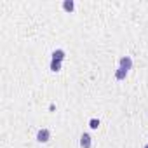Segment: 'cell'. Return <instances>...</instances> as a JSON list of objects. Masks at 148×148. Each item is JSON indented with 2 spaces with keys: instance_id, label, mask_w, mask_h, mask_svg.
I'll return each instance as SVG.
<instances>
[{
  "instance_id": "cell-1",
  "label": "cell",
  "mask_w": 148,
  "mask_h": 148,
  "mask_svg": "<svg viewBox=\"0 0 148 148\" xmlns=\"http://www.w3.org/2000/svg\"><path fill=\"white\" fill-rule=\"evenodd\" d=\"M49 139H51V131H49V129L42 127V129L37 131V141H38V143H47Z\"/></svg>"
},
{
  "instance_id": "cell-2",
  "label": "cell",
  "mask_w": 148,
  "mask_h": 148,
  "mask_svg": "<svg viewBox=\"0 0 148 148\" xmlns=\"http://www.w3.org/2000/svg\"><path fill=\"white\" fill-rule=\"evenodd\" d=\"M119 68H124V70H131L132 68V58L131 56H122L120 59H119Z\"/></svg>"
},
{
  "instance_id": "cell-3",
  "label": "cell",
  "mask_w": 148,
  "mask_h": 148,
  "mask_svg": "<svg viewBox=\"0 0 148 148\" xmlns=\"http://www.w3.org/2000/svg\"><path fill=\"white\" fill-rule=\"evenodd\" d=\"M80 146H82V148H91V146H92V138H91L89 132H84V134L80 136Z\"/></svg>"
},
{
  "instance_id": "cell-4",
  "label": "cell",
  "mask_w": 148,
  "mask_h": 148,
  "mask_svg": "<svg viewBox=\"0 0 148 148\" xmlns=\"http://www.w3.org/2000/svg\"><path fill=\"white\" fill-rule=\"evenodd\" d=\"M51 56H52V59H54V61H59V63H63V59H64L66 52H64L63 49H54Z\"/></svg>"
},
{
  "instance_id": "cell-5",
  "label": "cell",
  "mask_w": 148,
  "mask_h": 148,
  "mask_svg": "<svg viewBox=\"0 0 148 148\" xmlns=\"http://www.w3.org/2000/svg\"><path fill=\"white\" fill-rule=\"evenodd\" d=\"M127 70H124V68H117L115 70V79L117 80H125V77H127Z\"/></svg>"
},
{
  "instance_id": "cell-6",
  "label": "cell",
  "mask_w": 148,
  "mask_h": 148,
  "mask_svg": "<svg viewBox=\"0 0 148 148\" xmlns=\"http://www.w3.org/2000/svg\"><path fill=\"white\" fill-rule=\"evenodd\" d=\"M63 9L66 12H73V9H75V2H73V0H64V2H63Z\"/></svg>"
},
{
  "instance_id": "cell-7",
  "label": "cell",
  "mask_w": 148,
  "mask_h": 148,
  "mask_svg": "<svg viewBox=\"0 0 148 148\" xmlns=\"http://www.w3.org/2000/svg\"><path fill=\"white\" fill-rule=\"evenodd\" d=\"M49 68H51V71L58 73V71H61V63H59V61H54V59H51V64H49Z\"/></svg>"
},
{
  "instance_id": "cell-8",
  "label": "cell",
  "mask_w": 148,
  "mask_h": 148,
  "mask_svg": "<svg viewBox=\"0 0 148 148\" xmlns=\"http://www.w3.org/2000/svg\"><path fill=\"white\" fill-rule=\"evenodd\" d=\"M89 127H91V129H98V127H99V119L92 117V119L89 120Z\"/></svg>"
},
{
  "instance_id": "cell-9",
  "label": "cell",
  "mask_w": 148,
  "mask_h": 148,
  "mask_svg": "<svg viewBox=\"0 0 148 148\" xmlns=\"http://www.w3.org/2000/svg\"><path fill=\"white\" fill-rule=\"evenodd\" d=\"M54 110H56V105H54V103H51V105H49V112H54Z\"/></svg>"
},
{
  "instance_id": "cell-10",
  "label": "cell",
  "mask_w": 148,
  "mask_h": 148,
  "mask_svg": "<svg viewBox=\"0 0 148 148\" xmlns=\"http://www.w3.org/2000/svg\"><path fill=\"white\" fill-rule=\"evenodd\" d=\"M143 148H148V143H146V145H145V146H143Z\"/></svg>"
}]
</instances>
